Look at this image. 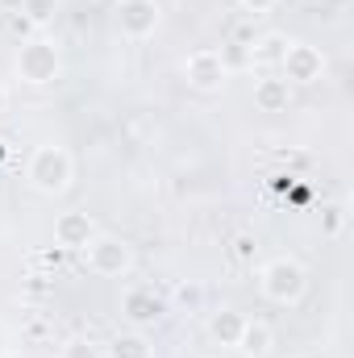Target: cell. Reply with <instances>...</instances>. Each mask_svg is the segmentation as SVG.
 <instances>
[{"label": "cell", "mask_w": 354, "mask_h": 358, "mask_svg": "<svg viewBox=\"0 0 354 358\" xmlns=\"http://www.w3.org/2000/svg\"><path fill=\"white\" fill-rule=\"evenodd\" d=\"M25 179H29V187L42 192V196H63V192L71 187V179H76V163H71V155H67L63 146L46 142V146H38V150L29 155Z\"/></svg>", "instance_id": "cell-1"}, {"label": "cell", "mask_w": 354, "mask_h": 358, "mask_svg": "<svg viewBox=\"0 0 354 358\" xmlns=\"http://www.w3.org/2000/svg\"><path fill=\"white\" fill-rule=\"evenodd\" d=\"M63 71V55L50 38H29L21 50H17V80L29 84V88H46L55 84Z\"/></svg>", "instance_id": "cell-2"}, {"label": "cell", "mask_w": 354, "mask_h": 358, "mask_svg": "<svg viewBox=\"0 0 354 358\" xmlns=\"http://www.w3.org/2000/svg\"><path fill=\"white\" fill-rule=\"evenodd\" d=\"M259 287L271 304H300V296L309 292V271L296 259H271L259 275Z\"/></svg>", "instance_id": "cell-3"}, {"label": "cell", "mask_w": 354, "mask_h": 358, "mask_svg": "<svg viewBox=\"0 0 354 358\" xmlns=\"http://www.w3.org/2000/svg\"><path fill=\"white\" fill-rule=\"evenodd\" d=\"M84 263H88L92 275L100 279H117L134 267V250L125 238H113V234H96L88 246H84Z\"/></svg>", "instance_id": "cell-4"}, {"label": "cell", "mask_w": 354, "mask_h": 358, "mask_svg": "<svg viewBox=\"0 0 354 358\" xmlns=\"http://www.w3.org/2000/svg\"><path fill=\"white\" fill-rule=\"evenodd\" d=\"M275 71L292 88H309V84H317L325 76V55L317 46H309V42H288V50H283V59H279Z\"/></svg>", "instance_id": "cell-5"}, {"label": "cell", "mask_w": 354, "mask_h": 358, "mask_svg": "<svg viewBox=\"0 0 354 358\" xmlns=\"http://www.w3.org/2000/svg\"><path fill=\"white\" fill-rule=\"evenodd\" d=\"M121 317H125L134 329H150V325H159V321L167 317V296L155 292L150 283H134V287H125V296H121Z\"/></svg>", "instance_id": "cell-6"}, {"label": "cell", "mask_w": 354, "mask_h": 358, "mask_svg": "<svg viewBox=\"0 0 354 358\" xmlns=\"http://www.w3.org/2000/svg\"><path fill=\"white\" fill-rule=\"evenodd\" d=\"M113 17L125 38H150L163 25V4L159 0H117Z\"/></svg>", "instance_id": "cell-7"}, {"label": "cell", "mask_w": 354, "mask_h": 358, "mask_svg": "<svg viewBox=\"0 0 354 358\" xmlns=\"http://www.w3.org/2000/svg\"><path fill=\"white\" fill-rule=\"evenodd\" d=\"M183 80H187V88H196V92H217L225 84V55L213 50V46L192 50L183 59Z\"/></svg>", "instance_id": "cell-8"}, {"label": "cell", "mask_w": 354, "mask_h": 358, "mask_svg": "<svg viewBox=\"0 0 354 358\" xmlns=\"http://www.w3.org/2000/svg\"><path fill=\"white\" fill-rule=\"evenodd\" d=\"M92 238H96L92 213H84V208H67V213L55 217V246H63V250H84Z\"/></svg>", "instance_id": "cell-9"}, {"label": "cell", "mask_w": 354, "mask_h": 358, "mask_svg": "<svg viewBox=\"0 0 354 358\" xmlns=\"http://www.w3.org/2000/svg\"><path fill=\"white\" fill-rule=\"evenodd\" d=\"M255 108L259 113H288L292 108V84L283 80V76H271V71H263L259 80H255Z\"/></svg>", "instance_id": "cell-10"}, {"label": "cell", "mask_w": 354, "mask_h": 358, "mask_svg": "<svg viewBox=\"0 0 354 358\" xmlns=\"http://www.w3.org/2000/svg\"><path fill=\"white\" fill-rule=\"evenodd\" d=\"M242 329H246V317H242L238 308H217V313L208 317V338H213L217 346H238Z\"/></svg>", "instance_id": "cell-11"}, {"label": "cell", "mask_w": 354, "mask_h": 358, "mask_svg": "<svg viewBox=\"0 0 354 358\" xmlns=\"http://www.w3.org/2000/svg\"><path fill=\"white\" fill-rule=\"evenodd\" d=\"M283 50H288V38H283V34H259V38L250 42V67L275 71L279 59H283Z\"/></svg>", "instance_id": "cell-12"}, {"label": "cell", "mask_w": 354, "mask_h": 358, "mask_svg": "<svg viewBox=\"0 0 354 358\" xmlns=\"http://www.w3.org/2000/svg\"><path fill=\"white\" fill-rule=\"evenodd\" d=\"M271 346H275V329H271L267 321H246V329H242V338H238V350L246 358H267Z\"/></svg>", "instance_id": "cell-13"}, {"label": "cell", "mask_w": 354, "mask_h": 358, "mask_svg": "<svg viewBox=\"0 0 354 358\" xmlns=\"http://www.w3.org/2000/svg\"><path fill=\"white\" fill-rule=\"evenodd\" d=\"M59 17V0H21V21L34 29H46Z\"/></svg>", "instance_id": "cell-14"}, {"label": "cell", "mask_w": 354, "mask_h": 358, "mask_svg": "<svg viewBox=\"0 0 354 358\" xmlns=\"http://www.w3.org/2000/svg\"><path fill=\"white\" fill-rule=\"evenodd\" d=\"M113 358H155V346L142 334H121L113 342Z\"/></svg>", "instance_id": "cell-15"}, {"label": "cell", "mask_w": 354, "mask_h": 358, "mask_svg": "<svg viewBox=\"0 0 354 358\" xmlns=\"http://www.w3.org/2000/svg\"><path fill=\"white\" fill-rule=\"evenodd\" d=\"M59 358H104V355H100V346H96L92 338H84V334H76V338H67V342H63V350H59Z\"/></svg>", "instance_id": "cell-16"}, {"label": "cell", "mask_w": 354, "mask_h": 358, "mask_svg": "<svg viewBox=\"0 0 354 358\" xmlns=\"http://www.w3.org/2000/svg\"><path fill=\"white\" fill-rule=\"evenodd\" d=\"M176 304H183L187 313H196V308L204 304V287H200V283H179V292H176Z\"/></svg>", "instance_id": "cell-17"}, {"label": "cell", "mask_w": 354, "mask_h": 358, "mask_svg": "<svg viewBox=\"0 0 354 358\" xmlns=\"http://www.w3.org/2000/svg\"><path fill=\"white\" fill-rule=\"evenodd\" d=\"M255 250H259V246H255V238H246V234H242V238H234V259H238V263H255Z\"/></svg>", "instance_id": "cell-18"}, {"label": "cell", "mask_w": 354, "mask_h": 358, "mask_svg": "<svg viewBox=\"0 0 354 358\" xmlns=\"http://www.w3.org/2000/svg\"><path fill=\"white\" fill-rule=\"evenodd\" d=\"M275 4H279V0H242V8H246V13H255V17L267 13V8H275Z\"/></svg>", "instance_id": "cell-19"}, {"label": "cell", "mask_w": 354, "mask_h": 358, "mask_svg": "<svg viewBox=\"0 0 354 358\" xmlns=\"http://www.w3.org/2000/svg\"><path fill=\"white\" fill-rule=\"evenodd\" d=\"M0 358H29V355H21V350H4Z\"/></svg>", "instance_id": "cell-20"}, {"label": "cell", "mask_w": 354, "mask_h": 358, "mask_svg": "<svg viewBox=\"0 0 354 358\" xmlns=\"http://www.w3.org/2000/svg\"><path fill=\"white\" fill-rule=\"evenodd\" d=\"M4 108H8V96H4V88H0V113H4Z\"/></svg>", "instance_id": "cell-21"}, {"label": "cell", "mask_w": 354, "mask_h": 358, "mask_svg": "<svg viewBox=\"0 0 354 358\" xmlns=\"http://www.w3.org/2000/svg\"><path fill=\"white\" fill-rule=\"evenodd\" d=\"M0 159H4V146H0Z\"/></svg>", "instance_id": "cell-22"}, {"label": "cell", "mask_w": 354, "mask_h": 358, "mask_svg": "<svg viewBox=\"0 0 354 358\" xmlns=\"http://www.w3.org/2000/svg\"><path fill=\"white\" fill-rule=\"evenodd\" d=\"M213 358H221V355H213Z\"/></svg>", "instance_id": "cell-23"}]
</instances>
